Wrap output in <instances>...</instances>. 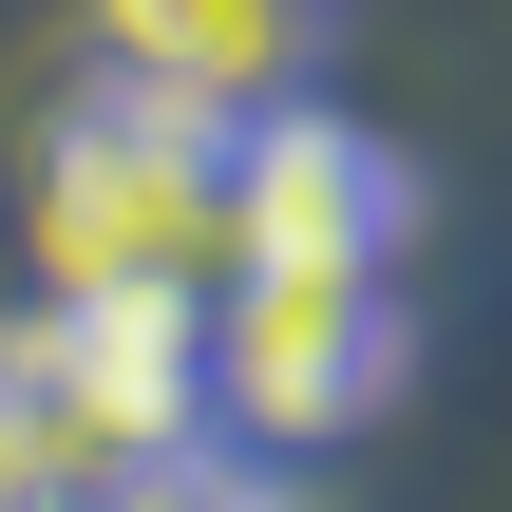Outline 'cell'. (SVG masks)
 <instances>
[{
	"label": "cell",
	"instance_id": "6da1fadb",
	"mask_svg": "<svg viewBox=\"0 0 512 512\" xmlns=\"http://www.w3.org/2000/svg\"><path fill=\"white\" fill-rule=\"evenodd\" d=\"M38 266L57 285H171V304H209L228 285V133L152 114V95H95L38 152Z\"/></svg>",
	"mask_w": 512,
	"mask_h": 512
},
{
	"label": "cell",
	"instance_id": "7a4b0ae2",
	"mask_svg": "<svg viewBox=\"0 0 512 512\" xmlns=\"http://www.w3.org/2000/svg\"><path fill=\"white\" fill-rule=\"evenodd\" d=\"M190 342H209V418L361 437L399 399V361H418V304H399V266H228L190 304Z\"/></svg>",
	"mask_w": 512,
	"mask_h": 512
},
{
	"label": "cell",
	"instance_id": "3957f363",
	"mask_svg": "<svg viewBox=\"0 0 512 512\" xmlns=\"http://www.w3.org/2000/svg\"><path fill=\"white\" fill-rule=\"evenodd\" d=\"M418 247V171L323 114V95H266L228 114V266H399Z\"/></svg>",
	"mask_w": 512,
	"mask_h": 512
},
{
	"label": "cell",
	"instance_id": "277c9868",
	"mask_svg": "<svg viewBox=\"0 0 512 512\" xmlns=\"http://www.w3.org/2000/svg\"><path fill=\"white\" fill-rule=\"evenodd\" d=\"M95 38H114V95L228 133V114H266V95H304L323 0H95Z\"/></svg>",
	"mask_w": 512,
	"mask_h": 512
}]
</instances>
